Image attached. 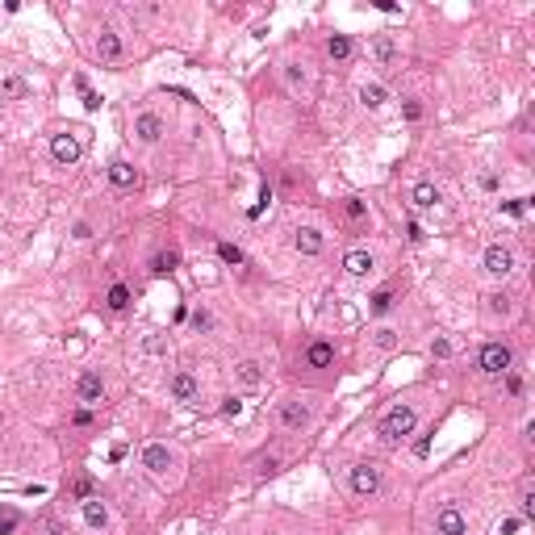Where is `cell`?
Listing matches in <instances>:
<instances>
[{"instance_id":"f6af8a7d","label":"cell","mask_w":535,"mask_h":535,"mask_svg":"<svg viewBox=\"0 0 535 535\" xmlns=\"http://www.w3.org/2000/svg\"><path fill=\"white\" fill-rule=\"evenodd\" d=\"M506 389H511V393H523V381H519V377H511V372H506Z\"/></svg>"},{"instance_id":"f35d334b","label":"cell","mask_w":535,"mask_h":535,"mask_svg":"<svg viewBox=\"0 0 535 535\" xmlns=\"http://www.w3.org/2000/svg\"><path fill=\"white\" fill-rule=\"evenodd\" d=\"M209 322H213V318H209L205 310H197V314H193V326H197V331H209Z\"/></svg>"},{"instance_id":"5bb4252c","label":"cell","mask_w":535,"mask_h":535,"mask_svg":"<svg viewBox=\"0 0 535 535\" xmlns=\"http://www.w3.org/2000/svg\"><path fill=\"white\" fill-rule=\"evenodd\" d=\"M410 201H414V209H435V205H439V188H435L431 180H419V184L410 188Z\"/></svg>"},{"instance_id":"d4e9b609","label":"cell","mask_w":535,"mask_h":535,"mask_svg":"<svg viewBox=\"0 0 535 535\" xmlns=\"http://www.w3.org/2000/svg\"><path fill=\"white\" fill-rule=\"evenodd\" d=\"M360 100H364L368 109H381V105H385V88H381V84H364V88H360Z\"/></svg>"},{"instance_id":"8d00e7d4","label":"cell","mask_w":535,"mask_h":535,"mask_svg":"<svg viewBox=\"0 0 535 535\" xmlns=\"http://www.w3.org/2000/svg\"><path fill=\"white\" fill-rule=\"evenodd\" d=\"M285 80H289V84H293V88H306V75H301V71H297V67H285Z\"/></svg>"},{"instance_id":"83f0119b","label":"cell","mask_w":535,"mask_h":535,"mask_svg":"<svg viewBox=\"0 0 535 535\" xmlns=\"http://www.w3.org/2000/svg\"><path fill=\"white\" fill-rule=\"evenodd\" d=\"M389 310H393V293H389V289L372 293V314H389Z\"/></svg>"},{"instance_id":"277c9868","label":"cell","mask_w":535,"mask_h":535,"mask_svg":"<svg viewBox=\"0 0 535 535\" xmlns=\"http://www.w3.org/2000/svg\"><path fill=\"white\" fill-rule=\"evenodd\" d=\"M347 481H352V494H356V498H372V494L381 490V469H377V465H356Z\"/></svg>"},{"instance_id":"6da1fadb","label":"cell","mask_w":535,"mask_h":535,"mask_svg":"<svg viewBox=\"0 0 535 535\" xmlns=\"http://www.w3.org/2000/svg\"><path fill=\"white\" fill-rule=\"evenodd\" d=\"M414 423H419V414H414V406H389L385 410V419H381V439H389V444H398V439H406L410 431H414Z\"/></svg>"},{"instance_id":"74e56055","label":"cell","mask_w":535,"mask_h":535,"mask_svg":"<svg viewBox=\"0 0 535 535\" xmlns=\"http://www.w3.org/2000/svg\"><path fill=\"white\" fill-rule=\"evenodd\" d=\"M402 113H406L410 121H419V117H423V105H419V100H406V105H402Z\"/></svg>"},{"instance_id":"9c48e42d","label":"cell","mask_w":535,"mask_h":535,"mask_svg":"<svg viewBox=\"0 0 535 535\" xmlns=\"http://www.w3.org/2000/svg\"><path fill=\"white\" fill-rule=\"evenodd\" d=\"M167 393H172L176 402H197L201 385H197V377H193V372H172V381H167Z\"/></svg>"},{"instance_id":"d6a6232c","label":"cell","mask_w":535,"mask_h":535,"mask_svg":"<svg viewBox=\"0 0 535 535\" xmlns=\"http://www.w3.org/2000/svg\"><path fill=\"white\" fill-rule=\"evenodd\" d=\"M142 347H146L151 356H159V352H167V339H163V335H151V339H142Z\"/></svg>"},{"instance_id":"ba28073f","label":"cell","mask_w":535,"mask_h":535,"mask_svg":"<svg viewBox=\"0 0 535 535\" xmlns=\"http://www.w3.org/2000/svg\"><path fill=\"white\" fill-rule=\"evenodd\" d=\"M142 469L155 473V477H163V473L172 469V452H167V444H146V448H142Z\"/></svg>"},{"instance_id":"1f68e13d","label":"cell","mask_w":535,"mask_h":535,"mask_svg":"<svg viewBox=\"0 0 535 535\" xmlns=\"http://www.w3.org/2000/svg\"><path fill=\"white\" fill-rule=\"evenodd\" d=\"M490 310H494V314H511V297H506V293H494V297H490Z\"/></svg>"},{"instance_id":"603a6c76","label":"cell","mask_w":535,"mask_h":535,"mask_svg":"<svg viewBox=\"0 0 535 535\" xmlns=\"http://www.w3.org/2000/svg\"><path fill=\"white\" fill-rule=\"evenodd\" d=\"M234 377L247 385V389H255L259 381H264V372H259V364L255 360H239V368H234Z\"/></svg>"},{"instance_id":"ee69618b","label":"cell","mask_w":535,"mask_h":535,"mask_svg":"<svg viewBox=\"0 0 535 535\" xmlns=\"http://www.w3.org/2000/svg\"><path fill=\"white\" fill-rule=\"evenodd\" d=\"M431 352H435V356H448L452 347H448V339H435V343H431Z\"/></svg>"},{"instance_id":"2e32d148","label":"cell","mask_w":535,"mask_h":535,"mask_svg":"<svg viewBox=\"0 0 535 535\" xmlns=\"http://www.w3.org/2000/svg\"><path fill=\"white\" fill-rule=\"evenodd\" d=\"M96 54H100L105 63H117V59H121V38H117L113 29H100V38H96Z\"/></svg>"},{"instance_id":"836d02e7","label":"cell","mask_w":535,"mask_h":535,"mask_svg":"<svg viewBox=\"0 0 535 535\" xmlns=\"http://www.w3.org/2000/svg\"><path fill=\"white\" fill-rule=\"evenodd\" d=\"M71 494L88 502V498H92V481H88V477H80V481H71Z\"/></svg>"},{"instance_id":"5b68a950","label":"cell","mask_w":535,"mask_h":535,"mask_svg":"<svg viewBox=\"0 0 535 535\" xmlns=\"http://www.w3.org/2000/svg\"><path fill=\"white\" fill-rule=\"evenodd\" d=\"M50 155H54V163H67V167H71V163H80L84 146H80V138H75V134H67V130H63V134H54V138H50Z\"/></svg>"},{"instance_id":"4dcf8cb0","label":"cell","mask_w":535,"mask_h":535,"mask_svg":"<svg viewBox=\"0 0 535 535\" xmlns=\"http://www.w3.org/2000/svg\"><path fill=\"white\" fill-rule=\"evenodd\" d=\"M255 469H259V473H276V469H280V456H276V452H268V456H259V460H255Z\"/></svg>"},{"instance_id":"60d3db41","label":"cell","mask_w":535,"mask_h":535,"mask_svg":"<svg viewBox=\"0 0 535 535\" xmlns=\"http://www.w3.org/2000/svg\"><path fill=\"white\" fill-rule=\"evenodd\" d=\"M519 527H523V519H506V523H502V535H515Z\"/></svg>"},{"instance_id":"b9f144b4","label":"cell","mask_w":535,"mask_h":535,"mask_svg":"<svg viewBox=\"0 0 535 535\" xmlns=\"http://www.w3.org/2000/svg\"><path fill=\"white\" fill-rule=\"evenodd\" d=\"M75 239H92V226L88 222H75Z\"/></svg>"},{"instance_id":"e575fe53","label":"cell","mask_w":535,"mask_h":535,"mask_svg":"<svg viewBox=\"0 0 535 535\" xmlns=\"http://www.w3.org/2000/svg\"><path fill=\"white\" fill-rule=\"evenodd\" d=\"M502 209H506L511 218H523V213H527V197H519V201H506Z\"/></svg>"},{"instance_id":"7dc6e473","label":"cell","mask_w":535,"mask_h":535,"mask_svg":"<svg viewBox=\"0 0 535 535\" xmlns=\"http://www.w3.org/2000/svg\"><path fill=\"white\" fill-rule=\"evenodd\" d=\"M50 535H63V532H50Z\"/></svg>"},{"instance_id":"44dd1931","label":"cell","mask_w":535,"mask_h":535,"mask_svg":"<svg viewBox=\"0 0 535 535\" xmlns=\"http://www.w3.org/2000/svg\"><path fill=\"white\" fill-rule=\"evenodd\" d=\"M84 523H88V527H105V523H109V511H105L100 498H88V502H84Z\"/></svg>"},{"instance_id":"4316f807","label":"cell","mask_w":535,"mask_h":535,"mask_svg":"<svg viewBox=\"0 0 535 535\" xmlns=\"http://www.w3.org/2000/svg\"><path fill=\"white\" fill-rule=\"evenodd\" d=\"M519 519H535V490L532 485H523V494H519Z\"/></svg>"},{"instance_id":"d6986e66","label":"cell","mask_w":535,"mask_h":535,"mask_svg":"<svg viewBox=\"0 0 535 535\" xmlns=\"http://www.w3.org/2000/svg\"><path fill=\"white\" fill-rule=\"evenodd\" d=\"M326 54H331L335 63L352 59V38H347V33H331V38H326Z\"/></svg>"},{"instance_id":"cb8c5ba5","label":"cell","mask_w":535,"mask_h":535,"mask_svg":"<svg viewBox=\"0 0 535 535\" xmlns=\"http://www.w3.org/2000/svg\"><path fill=\"white\" fill-rule=\"evenodd\" d=\"M109 310H113V314H126V310H130V289H126V285H113V289H109Z\"/></svg>"},{"instance_id":"8fae6325","label":"cell","mask_w":535,"mask_h":535,"mask_svg":"<svg viewBox=\"0 0 535 535\" xmlns=\"http://www.w3.org/2000/svg\"><path fill=\"white\" fill-rule=\"evenodd\" d=\"M293 247H297L301 255H322L326 239H322V230H314V226H301V230L293 234Z\"/></svg>"},{"instance_id":"ac0fdd59","label":"cell","mask_w":535,"mask_h":535,"mask_svg":"<svg viewBox=\"0 0 535 535\" xmlns=\"http://www.w3.org/2000/svg\"><path fill=\"white\" fill-rule=\"evenodd\" d=\"M372 59H377V63H393V59H398V42H393L389 33H377V38H372Z\"/></svg>"},{"instance_id":"bcb514c9","label":"cell","mask_w":535,"mask_h":535,"mask_svg":"<svg viewBox=\"0 0 535 535\" xmlns=\"http://www.w3.org/2000/svg\"><path fill=\"white\" fill-rule=\"evenodd\" d=\"M13 527H17V519H13V515H4V519H0V535H8Z\"/></svg>"},{"instance_id":"7bdbcfd3","label":"cell","mask_w":535,"mask_h":535,"mask_svg":"<svg viewBox=\"0 0 535 535\" xmlns=\"http://www.w3.org/2000/svg\"><path fill=\"white\" fill-rule=\"evenodd\" d=\"M423 239H427V234H423V226H419V222H410V243H423Z\"/></svg>"},{"instance_id":"7c38bea8","label":"cell","mask_w":535,"mask_h":535,"mask_svg":"<svg viewBox=\"0 0 535 535\" xmlns=\"http://www.w3.org/2000/svg\"><path fill=\"white\" fill-rule=\"evenodd\" d=\"M306 364H310V368H331V364H335V343L314 339V343L306 347Z\"/></svg>"},{"instance_id":"d590c367","label":"cell","mask_w":535,"mask_h":535,"mask_svg":"<svg viewBox=\"0 0 535 535\" xmlns=\"http://www.w3.org/2000/svg\"><path fill=\"white\" fill-rule=\"evenodd\" d=\"M222 414H226V419H239V414H243V402H239V398H226V402H222Z\"/></svg>"},{"instance_id":"7a4b0ae2","label":"cell","mask_w":535,"mask_h":535,"mask_svg":"<svg viewBox=\"0 0 535 535\" xmlns=\"http://www.w3.org/2000/svg\"><path fill=\"white\" fill-rule=\"evenodd\" d=\"M511 364H515V352H511L506 343H485V347L477 352V368H481L485 377H506Z\"/></svg>"},{"instance_id":"7402d4cb","label":"cell","mask_w":535,"mask_h":535,"mask_svg":"<svg viewBox=\"0 0 535 535\" xmlns=\"http://www.w3.org/2000/svg\"><path fill=\"white\" fill-rule=\"evenodd\" d=\"M0 96H13V100H25V96H29V84H25L21 75H4V80H0Z\"/></svg>"},{"instance_id":"f1b7e54d","label":"cell","mask_w":535,"mask_h":535,"mask_svg":"<svg viewBox=\"0 0 535 535\" xmlns=\"http://www.w3.org/2000/svg\"><path fill=\"white\" fill-rule=\"evenodd\" d=\"M343 213H347L352 222H360V218H364L368 209H364V201H356V197H347V201H343Z\"/></svg>"},{"instance_id":"3957f363","label":"cell","mask_w":535,"mask_h":535,"mask_svg":"<svg viewBox=\"0 0 535 535\" xmlns=\"http://www.w3.org/2000/svg\"><path fill=\"white\" fill-rule=\"evenodd\" d=\"M481 264H485L490 276H511V272H515V251L502 247V243H490L485 255H481Z\"/></svg>"},{"instance_id":"ab89813d","label":"cell","mask_w":535,"mask_h":535,"mask_svg":"<svg viewBox=\"0 0 535 535\" xmlns=\"http://www.w3.org/2000/svg\"><path fill=\"white\" fill-rule=\"evenodd\" d=\"M71 423H75V427H88V423H92V410H84V406H80V410L71 414Z\"/></svg>"},{"instance_id":"52a82bcc","label":"cell","mask_w":535,"mask_h":535,"mask_svg":"<svg viewBox=\"0 0 535 535\" xmlns=\"http://www.w3.org/2000/svg\"><path fill=\"white\" fill-rule=\"evenodd\" d=\"M134 138L146 142V146H155V142L163 138V117H159V113H138V117H134Z\"/></svg>"},{"instance_id":"8992f818","label":"cell","mask_w":535,"mask_h":535,"mask_svg":"<svg viewBox=\"0 0 535 535\" xmlns=\"http://www.w3.org/2000/svg\"><path fill=\"white\" fill-rule=\"evenodd\" d=\"M435 532L439 535H465L469 532V519H465V511L460 506H439V515H435Z\"/></svg>"},{"instance_id":"9a60e30c","label":"cell","mask_w":535,"mask_h":535,"mask_svg":"<svg viewBox=\"0 0 535 535\" xmlns=\"http://www.w3.org/2000/svg\"><path fill=\"white\" fill-rule=\"evenodd\" d=\"M75 393H80V402H100V398H105V381H100V372H84L80 385H75Z\"/></svg>"},{"instance_id":"e0dca14e","label":"cell","mask_w":535,"mask_h":535,"mask_svg":"<svg viewBox=\"0 0 535 535\" xmlns=\"http://www.w3.org/2000/svg\"><path fill=\"white\" fill-rule=\"evenodd\" d=\"M343 272L347 276H368L372 272V255L368 251H347L343 255Z\"/></svg>"},{"instance_id":"ffe728a7","label":"cell","mask_w":535,"mask_h":535,"mask_svg":"<svg viewBox=\"0 0 535 535\" xmlns=\"http://www.w3.org/2000/svg\"><path fill=\"white\" fill-rule=\"evenodd\" d=\"M176 264H180L176 251H155L151 255V276H167V272H176Z\"/></svg>"},{"instance_id":"4fadbf2b","label":"cell","mask_w":535,"mask_h":535,"mask_svg":"<svg viewBox=\"0 0 535 535\" xmlns=\"http://www.w3.org/2000/svg\"><path fill=\"white\" fill-rule=\"evenodd\" d=\"M109 184H117V188H134V184H138V167L126 163V159L109 163Z\"/></svg>"},{"instance_id":"30bf717a","label":"cell","mask_w":535,"mask_h":535,"mask_svg":"<svg viewBox=\"0 0 535 535\" xmlns=\"http://www.w3.org/2000/svg\"><path fill=\"white\" fill-rule=\"evenodd\" d=\"M280 427H285V431L310 427V406H301V402H280Z\"/></svg>"},{"instance_id":"f546056e","label":"cell","mask_w":535,"mask_h":535,"mask_svg":"<svg viewBox=\"0 0 535 535\" xmlns=\"http://www.w3.org/2000/svg\"><path fill=\"white\" fill-rule=\"evenodd\" d=\"M218 255H222L226 264H243V251H239L234 243H218Z\"/></svg>"},{"instance_id":"484cf974","label":"cell","mask_w":535,"mask_h":535,"mask_svg":"<svg viewBox=\"0 0 535 535\" xmlns=\"http://www.w3.org/2000/svg\"><path fill=\"white\" fill-rule=\"evenodd\" d=\"M372 343H377L381 352H393V347H398V331H393V326H381V331L372 335Z\"/></svg>"}]
</instances>
